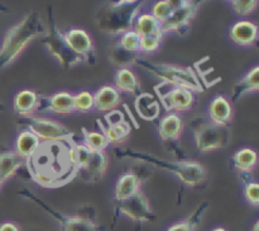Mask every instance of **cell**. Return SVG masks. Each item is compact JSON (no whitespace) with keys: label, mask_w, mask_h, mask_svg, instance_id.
I'll use <instances>...</instances> for the list:
<instances>
[{"label":"cell","mask_w":259,"mask_h":231,"mask_svg":"<svg viewBox=\"0 0 259 231\" xmlns=\"http://www.w3.org/2000/svg\"><path fill=\"white\" fill-rule=\"evenodd\" d=\"M73 139L40 142L34 154L24 160L30 179L45 188H60L75 179L77 162Z\"/></svg>","instance_id":"obj_1"},{"label":"cell","mask_w":259,"mask_h":231,"mask_svg":"<svg viewBox=\"0 0 259 231\" xmlns=\"http://www.w3.org/2000/svg\"><path fill=\"white\" fill-rule=\"evenodd\" d=\"M115 155L120 160H132L137 162L152 165L158 169L168 172L181 180L182 184L190 188H196L206 180V168L197 160H166L146 151H137L133 149H115Z\"/></svg>","instance_id":"obj_2"},{"label":"cell","mask_w":259,"mask_h":231,"mask_svg":"<svg viewBox=\"0 0 259 231\" xmlns=\"http://www.w3.org/2000/svg\"><path fill=\"white\" fill-rule=\"evenodd\" d=\"M46 33L47 27L35 10L25 14L17 24L10 27L0 46V73L9 68L32 41L43 37Z\"/></svg>","instance_id":"obj_3"},{"label":"cell","mask_w":259,"mask_h":231,"mask_svg":"<svg viewBox=\"0 0 259 231\" xmlns=\"http://www.w3.org/2000/svg\"><path fill=\"white\" fill-rule=\"evenodd\" d=\"M134 63L141 66L149 74L156 76L157 79L164 84H169L174 86H182L194 93H202L205 90L204 84L200 80L199 75L192 68L186 66L172 65V63H157L146 58L137 57Z\"/></svg>","instance_id":"obj_4"},{"label":"cell","mask_w":259,"mask_h":231,"mask_svg":"<svg viewBox=\"0 0 259 231\" xmlns=\"http://www.w3.org/2000/svg\"><path fill=\"white\" fill-rule=\"evenodd\" d=\"M197 151L201 154L227 147L232 141V129L229 126H218L207 116H199L191 121Z\"/></svg>","instance_id":"obj_5"},{"label":"cell","mask_w":259,"mask_h":231,"mask_svg":"<svg viewBox=\"0 0 259 231\" xmlns=\"http://www.w3.org/2000/svg\"><path fill=\"white\" fill-rule=\"evenodd\" d=\"M143 7V2L134 3V4H124L118 7L108 5L96 15V24L99 29L104 33L111 36H118L133 29L136 18L138 17L139 10Z\"/></svg>","instance_id":"obj_6"},{"label":"cell","mask_w":259,"mask_h":231,"mask_svg":"<svg viewBox=\"0 0 259 231\" xmlns=\"http://www.w3.org/2000/svg\"><path fill=\"white\" fill-rule=\"evenodd\" d=\"M40 42L45 46L46 50L50 52V55H52L66 70H70V69H73L82 63V60L71 50L70 46L66 42L65 37H63V32L60 30V28L56 24L51 7L48 9L47 33L43 37H40Z\"/></svg>","instance_id":"obj_7"},{"label":"cell","mask_w":259,"mask_h":231,"mask_svg":"<svg viewBox=\"0 0 259 231\" xmlns=\"http://www.w3.org/2000/svg\"><path fill=\"white\" fill-rule=\"evenodd\" d=\"M77 162V174L82 182L96 183L105 177L109 159L105 151H90L85 145L73 139Z\"/></svg>","instance_id":"obj_8"},{"label":"cell","mask_w":259,"mask_h":231,"mask_svg":"<svg viewBox=\"0 0 259 231\" xmlns=\"http://www.w3.org/2000/svg\"><path fill=\"white\" fill-rule=\"evenodd\" d=\"M18 194H19L20 197L25 198V200L30 201V202L35 203L40 210H43L47 215H50L51 217L60 225L61 231H101L100 226L96 222L95 217L81 215H63V213L58 212L55 208L51 207L50 205H47L45 201L40 200L39 197H37L34 193L30 192L27 188L20 189L19 192H18Z\"/></svg>","instance_id":"obj_9"},{"label":"cell","mask_w":259,"mask_h":231,"mask_svg":"<svg viewBox=\"0 0 259 231\" xmlns=\"http://www.w3.org/2000/svg\"><path fill=\"white\" fill-rule=\"evenodd\" d=\"M119 216H125L129 220L138 223H151L157 221V215L152 210L148 198L142 190L123 201H115L114 221Z\"/></svg>","instance_id":"obj_10"},{"label":"cell","mask_w":259,"mask_h":231,"mask_svg":"<svg viewBox=\"0 0 259 231\" xmlns=\"http://www.w3.org/2000/svg\"><path fill=\"white\" fill-rule=\"evenodd\" d=\"M17 122L32 131L42 142L70 140L75 137V134L70 128H67V126L47 117H24V118H18Z\"/></svg>","instance_id":"obj_11"},{"label":"cell","mask_w":259,"mask_h":231,"mask_svg":"<svg viewBox=\"0 0 259 231\" xmlns=\"http://www.w3.org/2000/svg\"><path fill=\"white\" fill-rule=\"evenodd\" d=\"M154 90H156L159 102L167 112L180 113V112L191 111L196 102L194 91L182 88V86H174L169 84L161 83L154 88Z\"/></svg>","instance_id":"obj_12"},{"label":"cell","mask_w":259,"mask_h":231,"mask_svg":"<svg viewBox=\"0 0 259 231\" xmlns=\"http://www.w3.org/2000/svg\"><path fill=\"white\" fill-rule=\"evenodd\" d=\"M184 127V119L180 116V113H175V112H168L166 116L162 117L157 126L158 136L161 137L167 151L172 152L175 156H179L180 160H185L182 159L185 155L180 144Z\"/></svg>","instance_id":"obj_13"},{"label":"cell","mask_w":259,"mask_h":231,"mask_svg":"<svg viewBox=\"0 0 259 231\" xmlns=\"http://www.w3.org/2000/svg\"><path fill=\"white\" fill-rule=\"evenodd\" d=\"M204 0H189L180 9L172 12L171 17L161 23V32L164 35L185 36L190 29L192 20L196 17L197 10Z\"/></svg>","instance_id":"obj_14"},{"label":"cell","mask_w":259,"mask_h":231,"mask_svg":"<svg viewBox=\"0 0 259 231\" xmlns=\"http://www.w3.org/2000/svg\"><path fill=\"white\" fill-rule=\"evenodd\" d=\"M66 42L71 50L82 60V63L95 65L96 63V48L94 38L88 30L82 28H71L63 32Z\"/></svg>","instance_id":"obj_15"},{"label":"cell","mask_w":259,"mask_h":231,"mask_svg":"<svg viewBox=\"0 0 259 231\" xmlns=\"http://www.w3.org/2000/svg\"><path fill=\"white\" fill-rule=\"evenodd\" d=\"M35 113L58 114V116L75 114V94L70 91H60L51 95H38Z\"/></svg>","instance_id":"obj_16"},{"label":"cell","mask_w":259,"mask_h":231,"mask_svg":"<svg viewBox=\"0 0 259 231\" xmlns=\"http://www.w3.org/2000/svg\"><path fill=\"white\" fill-rule=\"evenodd\" d=\"M105 119L106 123H103L99 119L98 124L100 127V131L108 140L109 145L118 146V145L123 144L131 134V124L124 119V116L120 113H118V116L114 114V117L113 114L109 117L106 116Z\"/></svg>","instance_id":"obj_17"},{"label":"cell","mask_w":259,"mask_h":231,"mask_svg":"<svg viewBox=\"0 0 259 231\" xmlns=\"http://www.w3.org/2000/svg\"><path fill=\"white\" fill-rule=\"evenodd\" d=\"M209 119L218 126H229L234 119V108L225 95H217L209 104Z\"/></svg>","instance_id":"obj_18"},{"label":"cell","mask_w":259,"mask_h":231,"mask_svg":"<svg viewBox=\"0 0 259 231\" xmlns=\"http://www.w3.org/2000/svg\"><path fill=\"white\" fill-rule=\"evenodd\" d=\"M230 38L234 43L242 47H250L257 42L258 27L250 20H239L230 28Z\"/></svg>","instance_id":"obj_19"},{"label":"cell","mask_w":259,"mask_h":231,"mask_svg":"<svg viewBox=\"0 0 259 231\" xmlns=\"http://www.w3.org/2000/svg\"><path fill=\"white\" fill-rule=\"evenodd\" d=\"M94 95V109L99 112H113L121 102L120 91L114 85H104Z\"/></svg>","instance_id":"obj_20"},{"label":"cell","mask_w":259,"mask_h":231,"mask_svg":"<svg viewBox=\"0 0 259 231\" xmlns=\"http://www.w3.org/2000/svg\"><path fill=\"white\" fill-rule=\"evenodd\" d=\"M38 94L30 89H24L19 93L15 94L14 101H13V108L18 118H24V117L34 116L37 111Z\"/></svg>","instance_id":"obj_21"},{"label":"cell","mask_w":259,"mask_h":231,"mask_svg":"<svg viewBox=\"0 0 259 231\" xmlns=\"http://www.w3.org/2000/svg\"><path fill=\"white\" fill-rule=\"evenodd\" d=\"M142 177L134 172H126L118 178L115 184V201H123L139 192Z\"/></svg>","instance_id":"obj_22"},{"label":"cell","mask_w":259,"mask_h":231,"mask_svg":"<svg viewBox=\"0 0 259 231\" xmlns=\"http://www.w3.org/2000/svg\"><path fill=\"white\" fill-rule=\"evenodd\" d=\"M259 90V66L250 69L239 81L234 85L232 91V101L239 102L249 94L257 93Z\"/></svg>","instance_id":"obj_23"},{"label":"cell","mask_w":259,"mask_h":231,"mask_svg":"<svg viewBox=\"0 0 259 231\" xmlns=\"http://www.w3.org/2000/svg\"><path fill=\"white\" fill-rule=\"evenodd\" d=\"M24 165V160L20 159L14 150L0 149V182L4 184L10 178L15 177Z\"/></svg>","instance_id":"obj_24"},{"label":"cell","mask_w":259,"mask_h":231,"mask_svg":"<svg viewBox=\"0 0 259 231\" xmlns=\"http://www.w3.org/2000/svg\"><path fill=\"white\" fill-rule=\"evenodd\" d=\"M115 88L119 91L138 96L142 93L141 80L131 68L118 69L115 74Z\"/></svg>","instance_id":"obj_25"},{"label":"cell","mask_w":259,"mask_h":231,"mask_svg":"<svg viewBox=\"0 0 259 231\" xmlns=\"http://www.w3.org/2000/svg\"><path fill=\"white\" fill-rule=\"evenodd\" d=\"M232 162L238 173H252L258 162L257 151L252 147H242L233 155Z\"/></svg>","instance_id":"obj_26"},{"label":"cell","mask_w":259,"mask_h":231,"mask_svg":"<svg viewBox=\"0 0 259 231\" xmlns=\"http://www.w3.org/2000/svg\"><path fill=\"white\" fill-rule=\"evenodd\" d=\"M40 142L42 141L32 131L25 129V131L20 132L19 136L15 140L14 151L17 152V155L20 159L27 160L30 155L34 154L35 150L40 145Z\"/></svg>","instance_id":"obj_27"},{"label":"cell","mask_w":259,"mask_h":231,"mask_svg":"<svg viewBox=\"0 0 259 231\" xmlns=\"http://www.w3.org/2000/svg\"><path fill=\"white\" fill-rule=\"evenodd\" d=\"M210 203L207 201L200 203L196 208H195L194 212L186 217L185 220L179 221V222L174 223L172 226H169L167 228V231H196L199 228L200 223H201L202 217H204V213L206 212V210L209 208Z\"/></svg>","instance_id":"obj_28"},{"label":"cell","mask_w":259,"mask_h":231,"mask_svg":"<svg viewBox=\"0 0 259 231\" xmlns=\"http://www.w3.org/2000/svg\"><path fill=\"white\" fill-rule=\"evenodd\" d=\"M136 109L139 117L146 121H153L159 114V103L152 94H139L136 99Z\"/></svg>","instance_id":"obj_29"},{"label":"cell","mask_w":259,"mask_h":231,"mask_svg":"<svg viewBox=\"0 0 259 231\" xmlns=\"http://www.w3.org/2000/svg\"><path fill=\"white\" fill-rule=\"evenodd\" d=\"M133 30H136L141 37L149 35H163L161 32V23L151 13L139 14L134 20Z\"/></svg>","instance_id":"obj_30"},{"label":"cell","mask_w":259,"mask_h":231,"mask_svg":"<svg viewBox=\"0 0 259 231\" xmlns=\"http://www.w3.org/2000/svg\"><path fill=\"white\" fill-rule=\"evenodd\" d=\"M240 183L243 185V194H244L245 201L249 205L258 207L259 206V184L252 173H238Z\"/></svg>","instance_id":"obj_31"},{"label":"cell","mask_w":259,"mask_h":231,"mask_svg":"<svg viewBox=\"0 0 259 231\" xmlns=\"http://www.w3.org/2000/svg\"><path fill=\"white\" fill-rule=\"evenodd\" d=\"M82 142L90 151H105L106 147L109 146V142L106 137L101 131H89V129L82 128Z\"/></svg>","instance_id":"obj_32"},{"label":"cell","mask_w":259,"mask_h":231,"mask_svg":"<svg viewBox=\"0 0 259 231\" xmlns=\"http://www.w3.org/2000/svg\"><path fill=\"white\" fill-rule=\"evenodd\" d=\"M139 42H141V36L133 29H129L126 32L119 35L118 46L120 50L129 53H138L139 55Z\"/></svg>","instance_id":"obj_33"},{"label":"cell","mask_w":259,"mask_h":231,"mask_svg":"<svg viewBox=\"0 0 259 231\" xmlns=\"http://www.w3.org/2000/svg\"><path fill=\"white\" fill-rule=\"evenodd\" d=\"M163 35H149L142 36L141 42H139V53H154L159 50L163 40Z\"/></svg>","instance_id":"obj_34"},{"label":"cell","mask_w":259,"mask_h":231,"mask_svg":"<svg viewBox=\"0 0 259 231\" xmlns=\"http://www.w3.org/2000/svg\"><path fill=\"white\" fill-rule=\"evenodd\" d=\"M76 113H89L94 109V95L91 91L83 90L75 94Z\"/></svg>","instance_id":"obj_35"},{"label":"cell","mask_w":259,"mask_h":231,"mask_svg":"<svg viewBox=\"0 0 259 231\" xmlns=\"http://www.w3.org/2000/svg\"><path fill=\"white\" fill-rule=\"evenodd\" d=\"M258 0H233L232 7L233 10L240 17L249 15L257 9Z\"/></svg>","instance_id":"obj_36"},{"label":"cell","mask_w":259,"mask_h":231,"mask_svg":"<svg viewBox=\"0 0 259 231\" xmlns=\"http://www.w3.org/2000/svg\"><path fill=\"white\" fill-rule=\"evenodd\" d=\"M172 12H174V9H172L164 0H158V2L154 3L153 7H152L151 14L153 15L159 23H163L164 20H167L171 17Z\"/></svg>","instance_id":"obj_37"},{"label":"cell","mask_w":259,"mask_h":231,"mask_svg":"<svg viewBox=\"0 0 259 231\" xmlns=\"http://www.w3.org/2000/svg\"><path fill=\"white\" fill-rule=\"evenodd\" d=\"M164 2H166L167 4L172 8V9L176 10V9H180V8L184 7V5L186 4L189 0H164Z\"/></svg>","instance_id":"obj_38"},{"label":"cell","mask_w":259,"mask_h":231,"mask_svg":"<svg viewBox=\"0 0 259 231\" xmlns=\"http://www.w3.org/2000/svg\"><path fill=\"white\" fill-rule=\"evenodd\" d=\"M0 231H20L18 225L14 222H3L0 223Z\"/></svg>","instance_id":"obj_39"},{"label":"cell","mask_w":259,"mask_h":231,"mask_svg":"<svg viewBox=\"0 0 259 231\" xmlns=\"http://www.w3.org/2000/svg\"><path fill=\"white\" fill-rule=\"evenodd\" d=\"M141 0H109V4L110 7H118V5H124V4H134V3H138Z\"/></svg>","instance_id":"obj_40"},{"label":"cell","mask_w":259,"mask_h":231,"mask_svg":"<svg viewBox=\"0 0 259 231\" xmlns=\"http://www.w3.org/2000/svg\"><path fill=\"white\" fill-rule=\"evenodd\" d=\"M252 231H259V221L254 223V226H253V230Z\"/></svg>","instance_id":"obj_41"},{"label":"cell","mask_w":259,"mask_h":231,"mask_svg":"<svg viewBox=\"0 0 259 231\" xmlns=\"http://www.w3.org/2000/svg\"><path fill=\"white\" fill-rule=\"evenodd\" d=\"M212 231H227V230H225L224 227H217V228H214Z\"/></svg>","instance_id":"obj_42"},{"label":"cell","mask_w":259,"mask_h":231,"mask_svg":"<svg viewBox=\"0 0 259 231\" xmlns=\"http://www.w3.org/2000/svg\"><path fill=\"white\" fill-rule=\"evenodd\" d=\"M3 109H4V106H3V103L0 102V111H3Z\"/></svg>","instance_id":"obj_43"},{"label":"cell","mask_w":259,"mask_h":231,"mask_svg":"<svg viewBox=\"0 0 259 231\" xmlns=\"http://www.w3.org/2000/svg\"><path fill=\"white\" fill-rule=\"evenodd\" d=\"M2 187H3V183L0 182V189H2Z\"/></svg>","instance_id":"obj_44"},{"label":"cell","mask_w":259,"mask_h":231,"mask_svg":"<svg viewBox=\"0 0 259 231\" xmlns=\"http://www.w3.org/2000/svg\"><path fill=\"white\" fill-rule=\"evenodd\" d=\"M227 2H230V3H232V2H233V0H227Z\"/></svg>","instance_id":"obj_45"}]
</instances>
